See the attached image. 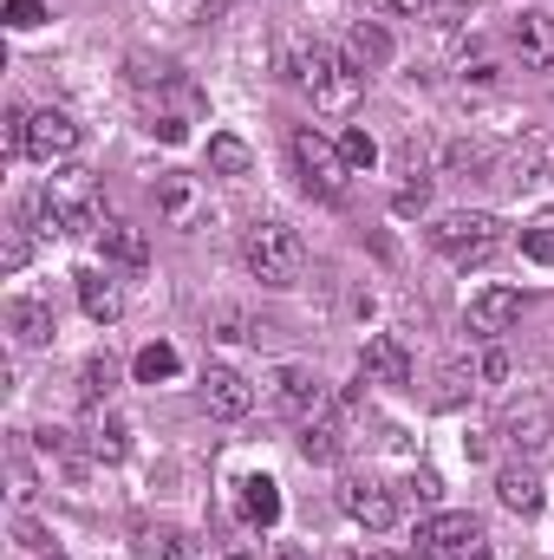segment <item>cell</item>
<instances>
[{
	"instance_id": "6da1fadb",
	"label": "cell",
	"mask_w": 554,
	"mask_h": 560,
	"mask_svg": "<svg viewBox=\"0 0 554 560\" xmlns=\"http://www.w3.org/2000/svg\"><path fill=\"white\" fill-rule=\"evenodd\" d=\"M287 72H293V85L313 98V112L346 118V112H359V98H366V72H359L339 46H326V39H300L293 59H287Z\"/></svg>"
},
{
	"instance_id": "7a4b0ae2",
	"label": "cell",
	"mask_w": 554,
	"mask_h": 560,
	"mask_svg": "<svg viewBox=\"0 0 554 560\" xmlns=\"http://www.w3.org/2000/svg\"><path fill=\"white\" fill-rule=\"evenodd\" d=\"M424 235H430V248H437L450 268H483V261H496L503 242H509L489 209H450V215H437Z\"/></svg>"
},
{
	"instance_id": "3957f363",
	"label": "cell",
	"mask_w": 554,
	"mask_h": 560,
	"mask_svg": "<svg viewBox=\"0 0 554 560\" xmlns=\"http://www.w3.org/2000/svg\"><path fill=\"white\" fill-rule=\"evenodd\" d=\"M287 150H293V170H300V183H307V196H320V202H346L353 196V163L339 156V143L326 138V131H313V125H300L293 138H287Z\"/></svg>"
},
{
	"instance_id": "277c9868",
	"label": "cell",
	"mask_w": 554,
	"mask_h": 560,
	"mask_svg": "<svg viewBox=\"0 0 554 560\" xmlns=\"http://www.w3.org/2000/svg\"><path fill=\"white\" fill-rule=\"evenodd\" d=\"M242 268L262 280V287H293L300 268H307V242L287 222H255L242 235Z\"/></svg>"
},
{
	"instance_id": "5b68a950",
	"label": "cell",
	"mask_w": 554,
	"mask_h": 560,
	"mask_svg": "<svg viewBox=\"0 0 554 560\" xmlns=\"http://www.w3.org/2000/svg\"><path fill=\"white\" fill-rule=\"evenodd\" d=\"M46 196H53V209H59L66 235H99V229H105V189H99V176H92V170L59 163V170L46 176Z\"/></svg>"
},
{
	"instance_id": "8992f818",
	"label": "cell",
	"mask_w": 554,
	"mask_h": 560,
	"mask_svg": "<svg viewBox=\"0 0 554 560\" xmlns=\"http://www.w3.org/2000/svg\"><path fill=\"white\" fill-rule=\"evenodd\" d=\"M339 509H346L366 535H392V528H399V489L379 482V476H346Z\"/></svg>"
},
{
	"instance_id": "52a82bcc",
	"label": "cell",
	"mask_w": 554,
	"mask_h": 560,
	"mask_svg": "<svg viewBox=\"0 0 554 560\" xmlns=\"http://www.w3.org/2000/svg\"><path fill=\"white\" fill-rule=\"evenodd\" d=\"M268 405L293 423H313V418H326V385H320L313 365H280L268 378Z\"/></svg>"
},
{
	"instance_id": "ba28073f",
	"label": "cell",
	"mask_w": 554,
	"mask_h": 560,
	"mask_svg": "<svg viewBox=\"0 0 554 560\" xmlns=\"http://www.w3.org/2000/svg\"><path fill=\"white\" fill-rule=\"evenodd\" d=\"M483 548V522L470 509H437L417 522V555H470Z\"/></svg>"
},
{
	"instance_id": "9c48e42d",
	"label": "cell",
	"mask_w": 554,
	"mask_h": 560,
	"mask_svg": "<svg viewBox=\"0 0 554 560\" xmlns=\"http://www.w3.org/2000/svg\"><path fill=\"white\" fill-rule=\"evenodd\" d=\"M26 156L33 163H46V170H59V163H72L79 156V125L66 118V112H26Z\"/></svg>"
},
{
	"instance_id": "30bf717a",
	"label": "cell",
	"mask_w": 554,
	"mask_h": 560,
	"mask_svg": "<svg viewBox=\"0 0 554 560\" xmlns=\"http://www.w3.org/2000/svg\"><path fill=\"white\" fill-rule=\"evenodd\" d=\"M516 319H522V293H516V287H483V293L463 306V326H470V339H489V346H496V339H503Z\"/></svg>"
},
{
	"instance_id": "8fae6325",
	"label": "cell",
	"mask_w": 554,
	"mask_h": 560,
	"mask_svg": "<svg viewBox=\"0 0 554 560\" xmlns=\"http://www.w3.org/2000/svg\"><path fill=\"white\" fill-rule=\"evenodd\" d=\"M0 326H7V339H13L20 352L53 346V306H46V300H33V293H13V300H7V313H0Z\"/></svg>"
},
{
	"instance_id": "7c38bea8",
	"label": "cell",
	"mask_w": 554,
	"mask_h": 560,
	"mask_svg": "<svg viewBox=\"0 0 554 560\" xmlns=\"http://www.w3.org/2000/svg\"><path fill=\"white\" fill-rule=\"evenodd\" d=\"M509 46H516V59H522V66L554 72V13H542V7L516 13V20H509Z\"/></svg>"
},
{
	"instance_id": "4fadbf2b",
	"label": "cell",
	"mask_w": 554,
	"mask_h": 560,
	"mask_svg": "<svg viewBox=\"0 0 554 560\" xmlns=\"http://www.w3.org/2000/svg\"><path fill=\"white\" fill-rule=\"evenodd\" d=\"M359 372H366V385H412V352H405L392 332H366Z\"/></svg>"
},
{
	"instance_id": "5bb4252c",
	"label": "cell",
	"mask_w": 554,
	"mask_h": 560,
	"mask_svg": "<svg viewBox=\"0 0 554 560\" xmlns=\"http://www.w3.org/2000/svg\"><path fill=\"white\" fill-rule=\"evenodd\" d=\"M503 436L522 450V456H542L554 443V411L542 398H529V405H509V418H503Z\"/></svg>"
},
{
	"instance_id": "9a60e30c",
	"label": "cell",
	"mask_w": 554,
	"mask_h": 560,
	"mask_svg": "<svg viewBox=\"0 0 554 560\" xmlns=\"http://www.w3.org/2000/svg\"><path fill=\"white\" fill-rule=\"evenodd\" d=\"M203 405H209V418H249L255 411V385L242 378V372H229V365H216L209 378H203Z\"/></svg>"
},
{
	"instance_id": "2e32d148",
	"label": "cell",
	"mask_w": 554,
	"mask_h": 560,
	"mask_svg": "<svg viewBox=\"0 0 554 560\" xmlns=\"http://www.w3.org/2000/svg\"><path fill=\"white\" fill-rule=\"evenodd\" d=\"M131 535H138V555L143 560H196V555H203V548H196V535H189V528H176V522H138Z\"/></svg>"
},
{
	"instance_id": "e0dca14e",
	"label": "cell",
	"mask_w": 554,
	"mask_h": 560,
	"mask_svg": "<svg viewBox=\"0 0 554 560\" xmlns=\"http://www.w3.org/2000/svg\"><path fill=\"white\" fill-rule=\"evenodd\" d=\"M157 209H163L176 229H196V222H203V196H196V176H183V170L157 176Z\"/></svg>"
},
{
	"instance_id": "ac0fdd59",
	"label": "cell",
	"mask_w": 554,
	"mask_h": 560,
	"mask_svg": "<svg viewBox=\"0 0 554 560\" xmlns=\"http://www.w3.org/2000/svg\"><path fill=\"white\" fill-rule=\"evenodd\" d=\"M99 248H105V261L125 268V275H143V268H150V242H143V229H131V222H105V229H99Z\"/></svg>"
},
{
	"instance_id": "d6986e66",
	"label": "cell",
	"mask_w": 554,
	"mask_h": 560,
	"mask_svg": "<svg viewBox=\"0 0 554 560\" xmlns=\"http://www.w3.org/2000/svg\"><path fill=\"white\" fill-rule=\"evenodd\" d=\"M79 306H85V319H92V326H112V319L125 313V293H118V280H112V275L85 268V275H79Z\"/></svg>"
},
{
	"instance_id": "ffe728a7",
	"label": "cell",
	"mask_w": 554,
	"mask_h": 560,
	"mask_svg": "<svg viewBox=\"0 0 554 560\" xmlns=\"http://www.w3.org/2000/svg\"><path fill=\"white\" fill-rule=\"evenodd\" d=\"M85 450H92L99 463H125V450H131V423L112 418V411H92V423H85Z\"/></svg>"
},
{
	"instance_id": "44dd1931",
	"label": "cell",
	"mask_w": 554,
	"mask_h": 560,
	"mask_svg": "<svg viewBox=\"0 0 554 560\" xmlns=\"http://www.w3.org/2000/svg\"><path fill=\"white\" fill-rule=\"evenodd\" d=\"M346 59H353L359 72H379V66L392 59V33H385L379 20H359V26L346 33Z\"/></svg>"
},
{
	"instance_id": "7402d4cb",
	"label": "cell",
	"mask_w": 554,
	"mask_h": 560,
	"mask_svg": "<svg viewBox=\"0 0 554 560\" xmlns=\"http://www.w3.org/2000/svg\"><path fill=\"white\" fill-rule=\"evenodd\" d=\"M496 495H503V509L535 515V509H542V476H535V469H522V463H509V469L496 476Z\"/></svg>"
},
{
	"instance_id": "603a6c76",
	"label": "cell",
	"mask_w": 554,
	"mask_h": 560,
	"mask_svg": "<svg viewBox=\"0 0 554 560\" xmlns=\"http://www.w3.org/2000/svg\"><path fill=\"white\" fill-rule=\"evenodd\" d=\"M339 450H346V423H339V418L300 423V456H307V463H333Z\"/></svg>"
},
{
	"instance_id": "cb8c5ba5",
	"label": "cell",
	"mask_w": 554,
	"mask_h": 560,
	"mask_svg": "<svg viewBox=\"0 0 554 560\" xmlns=\"http://www.w3.org/2000/svg\"><path fill=\"white\" fill-rule=\"evenodd\" d=\"M242 509H249L255 528H275L280 522V482L275 476H249V482H242Z\"/></svg>"
},
{
	"instance_id": "d4e9b609",
	"label": "cell",
	"mask_w": 554,
	"mask_h": 560,
	"mask_svg": "<svg viewBox=\"0 0 554 560\" xmlns=\"http://www.w3.org/2000/svg\"><path fill=\"white\" fill-rule=\"evenodd\" d=\"M112 385H118V365H112L105 352H92V359L79 365V398H85V411H99V405L112 398Z\"/></svg>"
},
{
	"instance_id": "484cf974",
	"label": "cell",
	"mask_w": 554,
	"mask_h": 560,
	"mask_svg": "<svg viewBox=\"0 0 554 560\" xmlns=\"http://www.w3.org/2000/svg\"><path fill=\"white\" fill-rule=\"evenodd\" d=\"M131 372H138V385H163V378H176V372H183V352H176V346H163V339H150Z\"/></svg>"
},
{
	"instance_id": "4316f807",
	"label": "cell",
	"mask_w": 554,
	"mask_h": 560,
	"mask_svg": "<svg viewBox=\"0 0 554 560\" xmlns=\"http://www.w3.org/2000/svg\"><path fill=\"white\" fill-rule=\"evenodd\" d=\"M249 163H255V150L242 138H209V170L216 176H249Z\"/></svg>"
},
{
	"instance_id": "83f0119b",
	"label": "cell",
	"mask_w": 554,
	"mask_h": 560,
	"mask_svg": "<svg viewBox=\"0 0 554 560\" xmlns=\"http://www.w3.org/2000/svg\"><path fill=\"white\" fill-rule=\"evenodd\" d=\"M209 326H216V339H222V346H249V339H255V319H249V313H235V306H216V319H209Z\"/></svg>"
},
{
	"instance_id": "f1b7e54d",
	"label": "cell",
	"mask_w": 554,
	"mask_h": 560,
	"mask_svg": "<svg viewBox=\"0 0 554 560\" xmlns=\"http://www.w3.org/2000/svg\"><path fill=\"white\" fill-rule=\"evenodd\" d=\"M483 163H489V143H483V138L443 143V170H483Z\"/></svg>"
},
{
	"instance_id": "f546056e",
	"label": "cell",
	"mask_w": 554,
	"mask_h": 560,
	"mask_svg": "<svg viewBox=\"0 0 554 560\" xmlns=\"http://www.w3.org/2000/svg\"><path fill=\"white\" fill-rule=\"evenodd\" d=\"M339 156H346L353 170H372V163H379V143H372V131H366V125H353V131L339 138Z\"/></svg>"
},
{
	"instance_id": "4dcf8cb0",
	"label": "cell",
	"mask_w": 554,
	"mask_h": 560,
	"mask_svg": "<svg viewBox=\"0 0 554 560\" xmlns=\"http://www.w3.org/2000/svg\"><path fill=\"white\" fill-rule=\"evenodd\" d=\"M26 235H33L26 222H13V229H7V242H0V268H7V275H20V268L33 261V242H26Z\"/></svg>"
},
{
	"instance_id": "1f68e13d",
	"label": "cell",
	"mask_w": 554,
	"mask_h": 560,
	"mask_svg": "<svg viewBox=\"0 0 554 560\" xmlns=\"http://www.w3.org/2000/svg\"><path fill=\"white\" fill-rule=\"evenodd\" d=\"M39 20H46V7H39V0H7V26H13V33H33Z\"/></svg>"
},
{
	"instance_id": "d6a6232c",
	"label": "cell",
	"mask_w": 554,
	"mask_h": 560,
	"mask_svg": "<svg viewBox=\"0 0 554 560\" xmlns=\"http://www.w3.org/2000/svg\"><path fill=\"white\" fill-rule=\"evenodd\" d=\"M522 255L542 261V268H554V229H522Z\"/></svg>"
},
{
	"instance_id": "836d02e7",
	"label": "cell",
	"mask_w": 554,
	"mask_h": 560,
	"mask_svg": "<svg viewBox=\"0 0 554 560\" xmlns=\"http://www.w3.org/2000/svg\"><path fill=\"white\" fill-rule=\"evenodd\" d=\"M405 495H412L417 509H437V502H443V489H437V476H430V469H417L412 482H405Z\"/></svg>"
},
{
	"instance_id": "e575fe53",
	"label": "cell",
	"mask_w": 554,
	"mask_h": 560,
	"mask_svg": "<svg viewBox=\"0 0 554 560\" xmlns=\"http://www.w3.org/2000/svg\"><path fill=\"white\" fill-rule=\"evenodd\" d=\"M476 378L503 385V378H509V352H503V346H489V352H483V365H476Z\"/></svg>"
},
{
	"instance_id": "d590c367",
	"label": "cell",
	"mask_w": 554,
	"mask_h": 560,
	"mask_svg": "<svg viewBox=\"0 0 554 560\" xmlns=\"http://www.w3.org/2000/svg\"><path fill=\"white\" fill-rule=\"evenodd\" d=\"M313 560H359V555H346V548H326V555H313Z\"/></svg>"
},
{
	"instance_id": "8d00e7d4",
	"label": "cell",
	"mask_w": 554,
	"mask_h": 560,
	"mask_svg": "<svg viewBox=\"0 0 554 560\" xmlns=\"http://www.w3.org/2000/svg\"><path fill=\"white\" fill-rule=\"evenodd\" d=\"M275 560H313V555H300V548H280V555Z\"/></svg>"
},
{
	"instance_id": "74e56055",
	"label": "cell",
	"mask_w": 554,
	"mask_h": 560,
	"mask_svg": "<svg viewBox=\"0 0 554 560\" xmlns=\"http://www.w3.org/2000/svg\"><path fill=\"white\" fill-rule=\"evenodd\" d=\"M372 560H412V555H372Z\"/></svg>"
},
{
	"instance_id": "f35d334b",
	"label": "cell",
	"mask_w": 554,
	"mask_h": 560,
	"mask_svg": "<svg viewBox=\"0 0 554 560\" xmlns=\"http://www.w3.org/2000/svg\"><path fill=\"white\" fill-rule=\"evenodd\" d=\"M46 560H66V555H46Z\"/></svg>"
}]
</instances>
